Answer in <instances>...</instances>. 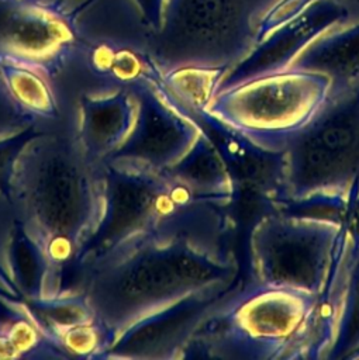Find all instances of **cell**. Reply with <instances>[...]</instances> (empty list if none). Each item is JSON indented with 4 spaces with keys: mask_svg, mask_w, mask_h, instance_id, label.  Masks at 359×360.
Returning <instances> with one entry per match:
<instances>
[{
    "mask_svg": "<svg viewBox=\"0 0 359 360\" xmlns=\"http://www.w3.org/2000/svg\"><path fill=\"white\" fill-rule=\"evenodd\" d=\"M229 226L227 207L193 202L79 267L70 288L82 292L114 345L134 325L163 308L193 295L232 288L238 263L228 248Z\"/></svg>",
    "mask_w": 359,
    "mask_h": 360,
    "instance_id": "1",
    "label": "cell"
},
{
    "mask_svg": "<svg viewBox=\"0 0 359 360\" xmlns=\"http://www.w3.org/2000/svg\"><path fill=\"white\" fill-rule=\"evenodd\" d=\"M17 215L38 273V295L70 288L73 270L96 233L106 204L103 163L76 138L70 120L34 129L13 167Z\"/></svg>",
    "mask_w": 359,
    "mask_h": 360,
    "instance_id": "2",
    "label": "cell"
},
{
    "mask_svg": "<svg viewBox=\"0 0 359 360\" xmlns=\"http://www.w3.org/2000/svg\"><path fill=\"white\" fill-rule=\"evenodd\" d=\"M315 295L258 283L228 290L207 311L183 357L303 359Z\"/></svg>",
    "mask_w": 359,
    "mask_h": 360,
    "instance_id": "3",
    "label": "cell"
},
{
    "mask_svg": "<svg viewBox=\"0 0 359 360\" xmlns=\"http://www.w3.org/2000/svg\"><path fill=\"white\" fill-rule=\"evenodd\" d=\"M331 98L327 76L289 68L218 90L200 115L258 149L282 153Z\"/></svg>",
    "mask_w": 359,
    "mask_h": 360,
    "instance_id": "4",
    "label": "cell"
},
{
    "mask_svg": "<svg viewBox=\"0 0 359 360\" xmlns=\"http://www.w3.org/2000/svg\"><path fill=\"white\" fill-rule=\"evenodd\" d=\"M359 193V84L332 96L317 118L282 152V202L344 204Z\"/></svg>",
    "mask_w": 359,
    "mask_h": 360,
    "instance_id": "5",
    "label": "cell"
},
{
    "mask_svg": "<svg viewBox=\"0 0 359 360\" xmlns=\"http://www.w3.org/2000/svg\"><path fill=\"white\" fill-rule=\"evenodd\" d=\"M342 221L275 210L251 228L248 255L253 283L317 295L327 278Z\"/></svg>",
    "mask_w": 359,
    "mask_h": 360,
    "instance_id": "6",
    "label": "cell"
},
{
    "mask_svg": "<svg viewBox=\"0 0 359 360\" xmlns=\"http://www.w3.org/2000/svg\"><path fill=\"white\" fill-rule=\"evenodd\" d=\"M103 172L104 214L73 274L79 267L124 246L184 207L201 201L176 183L166 170L104 162Z\"/></svg>",
    "mask_w": 359,
    "mask_h": 360,
    "instance_id": "7",
    "label": "cell"
},
{
    "mask_svg": "<svg viewBox=\"0 0 359 360\" xmlns=\"http://www.w3.org/2000/svg\"><path fill=\"white\" fill-rule=\"evenodd\" d=\"M80 49L70 14L45 0H0V62L34 68L56 80Z\"/></svg>",
    "mask_w": 359,
    "mask_h": 360,
    "instance_id": "8",
    "label": "cell"
},
{
    "mask_svg": "<svg viewBox=\"0 0 359 360\" xmlns=\"http://www.w3.org/2000/svg\"><path fill=\"white\" fill-rule=\"evenodd\" d=\"M131 89L137 98L132 131L106 162L151 170L169 169L190 150L204 125L172 98L162 79Z\"/></svg>",
    "mask_w": 359,
    "mask_h": 360,
    "instance_id": "9",
    "label": "cell"
},
{
    "mask_svg": "<svg viewBox=\"0 0 359 360\" xmlns=\"http://www.w3.org/2000/svg\"><path fill=\"white\" fill-rule=\"evenodd\" d=\"M349 14V8L341 0H315L298 17L256 42L245 56L227 70L218 90L289 69L315 38L336 25L345 24Z\"/></svg>",
    "mask_w": 359,
    "mask_h": 360,
    "instance_id": "10",
    "label": "cell"
},
{
    "mask_svg": "<svg viewBox=\"0 0 359 360\" xmlns=\"http://www.w3.org/2000/svg\"><path fill=\"white\" fill-rule=\"evenodd\" d=\"M135 117L137 98L131 87L100 83L73 97L70 125L84 152L103 163L125 142Z\"/></svg>",
    "mask_w": 359,
    "mask_h": 360,
    "instance_id": "11",
    "label": "cell"
},
{
    "mask_svg": "<svg viewBox=\"0 0 359 360\" xmlns=\"http://www.w3.org/2000/svg\"><path fill=\"white\" fill-rule=\"evenodd\" d=\"M222 294L193 295L145 318L128 329L104 359L183 357L200 322Z\"/></svg>",
    "mask_w": 359,
    "mask_h": 360,
    "instance_id": "12",
    "label": "cell"
},
{
    "mask_svg": "<svg viewBox=\"0 0 359 360\" xmlns=\"http://www.w3.org/2000/svg\"><path fill=\"white\" fill-rule=\"evenodd\" d=\"M32 131L0 141V298L38 295V273L17 215L11 183L15 156Z\"/></svg>",
    "mask_w": 359,
    "mask_h": 360,
    "instance_id": "13",
    "label": "cell"
},
{
    "mask_svg": "<svg viewBox=\"0 0 359 360\" xmlns=\"http://www.w3.org/2000/svg\"><path fill=\"white\" fill-rule=\"evenodd\" d=\"M24 304L66 359H104L113 346L108 329L77 290L24 300Z\"/></svg>",
    "mask_w": 359,
    "mask_h": 360,
    "instance_id": "14",
    "label": "cell"
},
{
    "mask_svg": "<svg viewBox=\"0 0 359 360\" xmlns=\"http://www.w3.org/2000/svg\"><path fill=\"white\" fill-rule=\"evenodd\" d=\"M165 170L201 201L228 208L235 200L237 177L206 128L190 150Z\"/></svg>",
    "mask_w": 359,
    "mask_h": 360,
    "instance_id": "15",
    "label": "cell"
},
{
    "mask_svg": "<svg viewBox=\"0 0 359 360\" xmlns=\"http://www.w3.org/2000/svg\"><path fill=\"white\" fill-rule=\"evenodd\" d=\"M290 68L324 75L331 97L359 84V21L336 25L315 38Z\"/></svg>",
    "mask_w": 359,
    "mask_h": 360,
    "instance_id": "16",
    "label": "cell"
},
{
    "mask_svg": "<svg viewBox=\"0 0 359 360\" xmlns=\"http://www.w3.org/2000/svg\"><path fill=\"white\" fill-rule=\"evenodd\" d=\"M0 73L15 101L34 117L41 127H56L69 121L70 97L45 73L13 62H0Z\"/></svg>",
    "mask_w": 359,
    "mask_h": 360,
    "instance_id": "17",
    "label": "cell"
},
{
    "mask_svg": "<svg viewBox=\"0 0 359 360\" xmlns=\"http://www.w3.org/2000/svg\"><path fill=\"white\" fill-rule=\"evenodd\" d=\"M0 359H66L27 309L24 300L0 298Z\"/></svg>",
    "mask_w": 359,
    "mask_h": 360,
    "instance_id": "18",
    "label": "cell"
},
{
    "mask_svg": "<svg viewBox=\"0 0 359 360\" xmlns=\"http://www.w3.org/2000/svg\"><path fill=\"white\" fill-rule=\"evenodd\" d=\"M86 65L89 72L106 84L131 87L142 82L162 79L148 52L110 42L87 46Z\"/></svg>",
    "mask_w": 359,
    "mask_h": 360,
    "instance_id": "19",
    "label": "cell"
},
{
    "mask_svg": "<svg viewBox=\"0 0 359 360\" xmlns=\"http://www.w3.org/2000/svg\"><path fill=\"white\" fill-rule=\"evenodd\" d=\"M228 68L182 66L162 75V83L172 98L196 118L207 110Z\"/></svg>",
    "mask_w": 359,
    "mask_h": 360,
    "instance_id": "20",
    "label": "cell"
},
{
    "mask_svg": "<svg viewBox=\"0 0 359 360\" xmlns=\"http://www.w3.org/2000/svg\"><path fill=\"white\" fill-rule=\"evenodd\" d=\"M359 357V249L355 255L345 295L327 359Z\"/></svg>",
    "mask_w": 359,
    "mask_h": 360,
    "instance_id": "21",
    "label": "cell"
},
{
    "mask_svg": "<svg viewBox=\"0 0 359 360\" xmlns=\"http://www.w3.org/2000/svg\"><path fill=\"white\" fill-rule=\"evenodd\" d=\"M35 128H41L39 122L15 101L0 73V141L23 135Z\"/></svg>",
    "mask_w": 359,
    "mask_h": 360,
    "instance_id": "22",
    "label": "cell"
},
{
    "mask_svg": "<svg viewBox=\"0 0 359 360\" xmlns=\"http://www.w3.org/2000/svg\"><path fill=\"white\" fill-rule=\"evenodd\" d=\"M315 0H279L275 3L256 24L255 44L267 37L273 30L298 17Z\"/></svg>",
    "mask_w": 359,
    "mask_h": 360,
    "instance_id": "23",
    "label": "cell"
},
{
    "mask_svg": "<svg viewBox=\"0 0 359 360\" xmlns=\"http://www.w3.org/2000/svg\"><path fill=\"white\" fill-rule=\"evenodd\" d=\"M142 22L153 32H162L166 20L168 0H132Z\"/></svg>",
    "mask_w": 359,
    "mask_h": 360,
    "instance_id": "24",
    "label": "cell"
},
{
    "mask_svg": "<svg viewBox=\"0 0 359 360\" xmlns=\"http://www.w3.org/2000/svg\"><path fill=\"white\" fill-rule=\"evenodd\" d=\"M344 1H346V3H349V4H352V6L359 8V0H344Z\"/></svg>",
    "mask_w": 359,
    "mask_h": 360,
    "instance_id": "25",
    "label": "cell"
}]
</instances>
